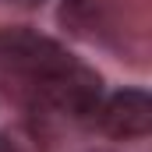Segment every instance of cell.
<instances>
[{"instance_id": "obj_1", "label": "cell", "mask_w": 152, "mask_h": 152, "mask_svg": "<svg viewBox=\"0 0 152 152\" xmlns=\"http://www.w3.org/2000/svg\"><path fill=\"white\" fill-rule=\"evenodd\" d=\"M67 57L71 53L60 42L39 36L32 28H0V71H7L18 81L46 75Z\"/></svg>"}, {"instance_id": "obj_3", "label": "cell", "mask_w": 152, "mask_h": 152, "mask_svg": "<svg viewBox=\"0 0 152 152\" xmlns=\"http://www.w3.org/2000/svg\"><path fill=\"white\" fill-rule=\"evenodd\" d=\"M85 4H88V0H67V7H64V18H67V14H78Z\"/></svg>"}, {"instance_id": "obj_2", "label": "cell", "mask_w": 152, "mask_h": 152, "mask_svg": "<svg viewBox=\"0 0 152 152\" xmlns=\"http://www.w3.org/2000/svg\"><path fill=\"white\" fill-rule=\"evenodd\" d=\"M96 113L103 131L113 138H145L152 131V99L142 88H124L110 96Z\"/></svg>"}, {"instance_id": "obj_4", "label": "cell", "mask_w": 152, "mask_h": 152, "mask_svg": "<svg viewBox=\"0 0 152 152\" xmlns=\"http://www.w3.org/2000/svg\"><path fill=\"white\" fill-rule=\"evenodd\" d=\"M14 4H25V7H32V4H42V0H14Z\"/></svg>"}, {"instance_id": "obj_6", "label": "cell", "mask_w": 152, "mask_h": 152, "mask_svg": "<svg viewBox=\"0 0 152 152\" xmlns=\"http://www.w3.org/2000/svg\"><path fill=\"white\" fill-rule=\"evenodd\" d=\"M92 152H106V149H92Z\"/></svg>"}, {"instance_id": "obj_5", "label": "cell", "mask_w": 152, "mask_h": 152, "mask_svg": "<svg viewBox=\"0 0 152 152\" xmlns=\"http://www.w3.org/2000/svg\"><path fill=\"white\" fill-rule=\"evenodd\" d=\"M0 152H7V145H4V142H0Z\"/></svg>"}]
</instances>
